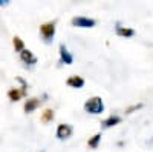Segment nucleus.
Here are the masks:
<instances>
[{
  "label": "nucleus",
  "mask_w": 153,
  "mask_h": 152,
  "mask_svg": "<svg viewBox=\"0 0 153 152\" xmlns=\"http://www.w3.org/2000/svg\"><path fill=\"white\" fill-rule=\"evenodd\" d=\"M83 109L87 114H92V115H98V114H103L104 112V101L101 97L94 95L91 98H87L83 105Z\"/></svg>",
  "instance_id": "obj_1"
},
{
  "label": "nucleus",
  "mask_w": 153,
  "mask_h": 152,
  "mask_svg": "<svg viewBox=\"0 0 153 152\" xmlns=\"http://www.w3.org/2000/svg\"><path fill=\"white\" fill-rule=\"evenodd\" d=\"M55 31H57V20H51V22L40 25V34L46 45L52 43L54 37H55Z\"/></svg>",
  "instance_id": "obj_2"
},
{
  "label": "nucleus",
  "mask_w": 153,
  "mask_h": 152,
  "mask_svg": "<svg viewBox=\"0 0 153 152\" xmlns=\"http://www.w3.org/2000/svg\"><path fill=\"white\" fill-rule=\"evenodd\" d=\"M71 23L75 28H94L97 25V20L91 17H84V16H76V17H72Z\"/></svg>",
  "instance_id": "obj_3"
},
{
  "label": "nucleus",
  "mask_w": 153,
  "mask_h": 152,
  "mask_svg": "<svg viewBox=\"0 0 153 152\" xmlns=\"http://www.w3.org/2000/svg\"><path fill=\"white\" fill-rule=\"evenodd\" d=\"M74 134V128L72 124L69 123H61L57 126V131H55V135L58 140H68V138H71Z\"/></svg>",
  "instance_id": "obj_4"
},
{
  "label": "nucleus",
  "mask_w": 153,
  "mask_h": 152,
  "mask_svg": "<svg viewBox=\"0 0 153 152\" xmlns=\"http://www.w3.org/2000/svg\"><path fill=\"white\" fill-rule=\"evenodd\" d=\"M58 54H60V63H63V65H72L74 63V55L71 54V51L65 43H60Z\"/></svg>",
  "instance_id": "obj_5"
},
{
  "label": "nucleus",
  "mask_w": 153,
  "mask_h": 152,
  "mask_svg": "<svg viewBox=\"0 0 153 152\" xmlns=\"http://www.w3.org/2000/svg\"><path fill=\"white\" fill-rule=\"evenodd\" d=\"M20 60L25 63V66H29V68L37 65V57L32 54V51H29V49L22 51L20 52Z\"/></svg>",
  "instance_id": "obj_6"
},
{
  "label": "nucleus",
  "mask_w": 153,
  "mask_h": 152,
  "mask_svg": "<svg viewBox=\"0 0 153 152\" xmlns=\"http://www.w3.org/2000/svg\"><path fill=\"white\" fill-rule=\"evenodd\" d=\"M42 98L40 97H31V98H28L26 101H25V105H23V111L26 112V114H31V112H34L38 106L42 105Z\"/></svg>",
  "instance_id": "obj_7"
},
{
  "label": "nucleus",
  "mask_w": 153,
  "mask_h": 152,
  "mask_svg": "<svg viewBox=\"0 0 153 152\" xmlns=\"http://www.w3.org/2000/svg\"><path fill=\"white\" fill-rule=\"evenodd\" d=\"M115 34H117L118 37H123V39H132L136 32H135V29H132L129 26H123V25L117 23V26H115Z\"/></svg>",
  "instance_id": "obj_8"
},
{
  "label": "nucleus",
  "mask_w": 153,
  "mask_h": 152,
  "mask_svg": "<svg viewBox=\"0 0 153 152\" xmlns=\"http://www.w3.org/2000/svg\"><path fill=\"white\" fill-rule=\"evenodd\" d=\"M26 88L28 86H23V88H12V89L8 91V98L11 101H19L22 97L26 95Z\"/></svg>",
  "instance_id": "obj_9"
},
{
  "label": "nucleus",
  "mask_w": 153,
  "mask_h": 152,
  "mask_svg": "<svg viewBox=\"0 0 153 152\" xmlns=\"http://www.w3.org/2000/svg\"><path fill=\"white\" fill-rule=\"evenodd\" d=\"M66 85L69 88H74V89H81V88H84L86 82H84V79L81 77V75H71V77L66 80Z\"/></svg>",
  "instance_id": "obj_10"
},
{
  "label": "nucleus",
  "mask_w": 153,
  "mask_h": 152,
  "mask_svg": "<svg viewBox=\"0 0 153 152\" xmlns=\"http://www.w3.org/2000/svg\"><path fill=\"white\" fill-rule=\"evenodd\" d=\"M121 117L120 115H117V114H112V115H109L107 118H104L103 121H101V126H103V129H109V128H113V126H117V124H120L121 123Z\"/></svg>",
  "instance_id": "obj_11"
},
{
  "label": "nucleus",
  "mask_w": 153,
  "mask_h": 152,
  "mask_svg": "<svg viewBox=\"0 0 153 152\" xmlns=\"http://www.w3.org/2000/svg\"><path fill=\"white\" fill-rule=\"evenodd\" d=\"M54 118H55V111L51 109V108H46V109L42 112V117H40V120H42L43 123H51Z\"/></svg>",
  "instance_id": "obj_12"
},
{
  "label": "nucleus",
  "mask_w": 153,
  "mask_h": 152,
  "mask_svg": "<svg viewBox=\"0 0 153 152\" xmlns=\"http://www.w3.org/2000/svg\"><path fill=\"white\" fill-rule=\"evenodd\" d=\"M101 132H97L95 135H92L91 138L87 140V146L91 148V149H97L98 146H100V142H101Z\"/></svg>",
  "instance_id": "obj_13"
},
{
  "label": "nucleus",
  "mask_w": 153,
  "mask_h": 152,
  "mask_svg": "<svg viewBox=\"0 0 153 152\" xmlns=\"http://www.w3.org/2000/svg\"><path fill=\"white\" fill-rule=\"evenodd\" d=\"M12 46H14V49H16V52H22V51H25L26 48H25V43H23V40L20 39L19 35H16L14 39H12Z\"/></svg>",
  "instance_id": "obj_14"
},
{
  "label": "nucleus",
  "mask_w": 153,
  "mask_h": 152,
  "mask_svg": "<svg viewBox=\"0 0 153 152\" xmlns=\"http://www.w3.org/2000/svg\"><path fill=\"white\" fill-rule=\"evenodd\" d=\"M144 105L143 103H136V105H133V106H130V108H127L126 109V114H132L133 111H138V109H141Z\"/></svg>",
  "instance_id": "obj_15"
}]
</instances>
